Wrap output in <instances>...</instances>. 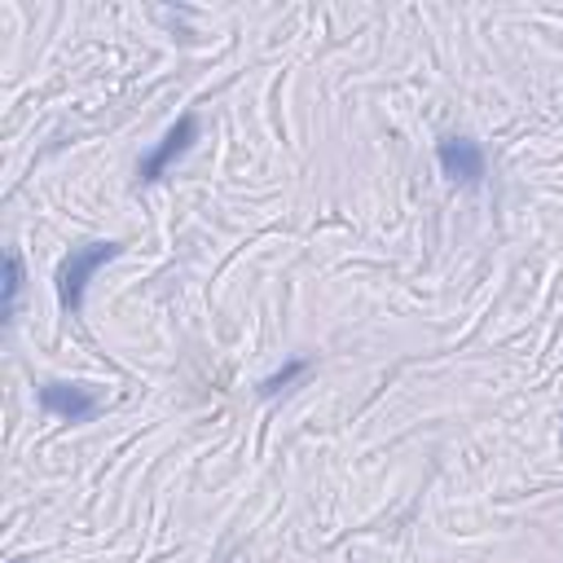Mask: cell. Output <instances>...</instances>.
<instances>
[{
	"label": "cell",
	"instance_id": "6da1fadb",
	"mask_svg": "<svg viewBox=\"0 0 563 563\" xmlns=\"http://www.w3.org/2000/svg\"><path fill=\"white\" fill-rule=\"evenodd\" d=\"M114 255H123V242H84V246H70V255L57 264V299H62V308L70 317H79L92 273L101 264H110Z\"/></svg>",
	"mask_w": 563,
	"mask_h": 563
},
{
	"label": "cell",
	"instance_id": "7a4b0ae2",
	"mask_svg": "<svg viewBox=\"0 0 563 563\" xmlns=\"http://www.w3.org/2000/svg\"><path fill=\"white\" fill-rule=\"evenodd\" d=\"M194 141H198V119H194V114H180V119L167 128V136H163V141L141 158L136 176H141L145 185H150V180H163V172H167V167H172V163H176Z\"/></svg>",
	"mask_w": 563,
	"mask_h": 563
},
{
	"label": "cell",
	"instance_id": "3957f363",
	"mask_svg": "<svg viewBox=\"0 0 563 563\" xmlns=\"http://www.w3.org/2000/svg\"><path fill=\"white\" fill-rule=\"evenodd\" d=\"M435 158H440V172L457 185H479L484 180V150L471 136H444L435 145Z\"/></svg>",
	"mask_w": 563,
	"mask_h": 563
},
{
	"label": "cell",
	"instance_id": "277c9868",
	"mask_svg": "<svg viewBox=\"0 0 563 563\" xmlns=\"http://www.w3.org/2000/svg\"><path fill=\"white\" fill-rule=\"evenodd\" d=\"M40 405L66 422H84L97 413V391L84 383H44L40 387Z\"/></svg>",
	"mask_w": 563,
	"mask_h": 563
},
{
	"label": "cell",
	"instance_id": "5b68a950",
	"mask_svg": "<svg viewBox=\"0 0 563 563\" xmlns=\"http://www.w3.org/2000/svg\"><path fill=\"white\" fill-rule=\"evenodd\" d=\"M18 295H22V255L9 251V255H4V321H13Z\"/></svg>",
	"mask_w": 563,
	"mask_h": 563
},
{
	"label": "cell",
	"instance_id": "8992f818",
	"mask_svg": "<svg viewBox=\"0 0 563 563\" xmlns=\"http://www.w3.org/2000/svg\"><path fill=\"white\" fill-rule=\"evenodd\" d=\"M299 374H308V361H303V356H295L290 365H282L277 374H268V378L260 383V391H264V396H277V391H282V387H290Z\"/></svg>",
	"mask_w": 563,
	"mask_h": 563
},
{
	"label": "cell",
	"instance_id": "52a82bcc",
	"mask_svg": "<svg viewBox=\"0 0 563 563\" xmlns=\"http://www.w3.org/2000/svg\"><path fill=\"white\" fill-rule=\"evenodd\" d=\"M13 563H22V559H13Z\"/></svg>",
	"mask_w": 563,
	"mask_h": 563
}]
</instances>
